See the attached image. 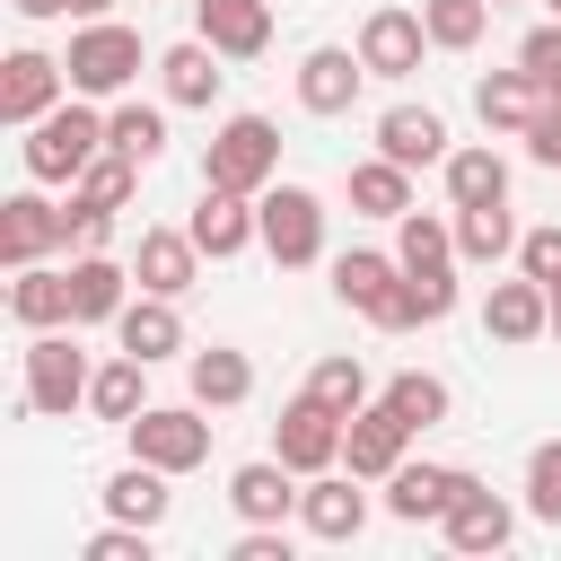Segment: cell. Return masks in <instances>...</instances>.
I'll use <instances>...</instances> for the list:
<instances>
[{
	"mask_svg": "<svg viewBox=\"0 0 561 561\" xmlns=\"http://www.w3.org/2000/svg\"><path fill=\"white\" fill-rule=\"evenodd\" d=\"M421 18H430V44L438 53H473L491 35V0H421Z\"/></svg>",
	"mask_w": 561,
	"mask_h": 561,
	"instance_id": "d590c367",
	"label": "cell"
},
{
	"mask_svg": "<svg viewBox=\"0 0 561 561\" xmlns=\"http://www.w3.org/2000/svg\"><path fill=\"white\" fill-rule=\"evenodd\" d=\"M526 517L561 526V438H543V447L526 456Z\"/></svg>",
	"mask_w": 561,
	"mask_h": 561,
	"instance_id": "ab89813d",
	"label": "cell"
},
{
	"mask_svg": "<svg viewBox=\"0 0 561 561\" xmlns=\"http://www.w3.org/2000/svg\"><path fill=\"white\" fill-rule=\"evenodd\" d=\"M149 535H158V526H123V517H114V526L88 535V561H149Z\"/></svg>",
	"mask_w": 561,
	"mask_h": 561,
	"instance_id": "b9f144b4",
	"label": "cell"
},
{
	"mask_svg": "<svg viewBox=\"0 0 561 561\" xmlns=\"http://www.w3.org/2000/svg\"><path fill=\"white\" fill-rule=\"evenodd\" d=\"M465 482H473L465 465H412V456H403V465L386 473V517H403V526H430V517H447V500H456Z\"/></svg>",
	"mask_w": 561,
	"mask_h": 561,
	"instance_id": "9a60e30c",
	"label": "cell"
},
{
	"mask_svg": "<svg viewBox=\"0 0 561 561\" xmlns=\"http://www.w3.org/2000/svg\"><path fill=\"white\" fill-rule=\"evenodd\" d=\"M394 263L412 272V289H421V316L438 324V316L456 307V219L403 210V219H394Z\"/></svg>",
	"mask_w": 561,
	"mask_h": 561,
	"instance_id": "7a4b0ae2",
	"label": "cell"
},
{
	"mask_svg": "<svg viewBox=\"0 0 561 561\" xmlns=\"http://www.w3.org/2000/svg\"><path fill=\"white\" fill-rule=\"evenodd\" d=\"M123 430H131V456H140V465H167V473L210 465V421H202V403H140Z\"/></svg>",
	"mask_w": 561,
	"mask_h": 561,
	"instance_id": "52a82bcc",
	"label": "cell"
},
{
	"mask_svg": "<svg viewBox=\"0 0 561 561\" xmlns=\"http://www.w3.org/2000/svg\"><path fill=\"white\" fill-rule=\"evenodd\" d=\"M517 272H535L543 289L561 280V219H543V228H526V237H517Z\"/></svg>",
	"mask_w": 561,
	"mask_h": 561,
	"instance_id": "60d3db41",
	"label": "cell"
},
{
	"mask_svg": "<svg viewBox=\"0 0 561 561\" xmlns=\"http://www.w3.org/2000/svg\"><path fill=\"white\" fill-rule=\"evenodd\" d=\"M105 149V114L88 105V96H61L44 123H26V140H18V158H26V175L35 184H79V167Z\"/></svg>",
	"mask_w": 561,
	"mask_h": 561,
	"instance_id": "6da1fadb",
	"label": "cell"
},
{
	"mask_svg": "<svg viewBox=\"0 0 561 561\" xmlns=\"http://www.w3.org/2000/svg\"><path fill=\"white\" fill-rule=\"evenodd\" d=\"M9 316H18L26 333H53V324H70V272H44V263L9 272Z\"/></svg>",
	"mask_w": 561,
	"mask_h": 561,
	"instance_id": "f546056e",
	"label": "cell"
},
{
	"mask_svg": "<svg viewBox=\"0 0 561 561\" xmlns=\"http://www.w3.org/2000/svg\"><path fill=\"white\" fill-rule=\"evenodd\" d=\"M131 280H140V289H158V298H184V289L202 280V245H193V228H140Z\"/></svg>",
	"mask_w": 561,
	"mask_h": 561,
	"instance_id": "ac0fdd59",
	"label": "cell"
},
{
	"mask_svg": "<svg viewBox=\"0 0 561 561\" xmlns=\"http://www.w3.org/2000/svg\"><path fill=\"white\" fill-rule=\"evenodd\" d=\"M438 526H447V543H456V552H500V543L517 535V508H508L500 491L465 482V491L447 500V517H438Z\"/></svg>",
	"mask_w": 561,
	"mask_h": 561,
	"instance_id": "ffe728a7",
	"label": "cell"
},
{
	"mask_svg": "<svg viewBox=\"0 0 561 561\" xmlns=\"http://www.w3.org/2000/svg\"><path fill=\"white\" fill-rule=\"evenodd\" d=\"M552 18H561V0H552Z\"/></svg>",
	"mask_w": 561,
	"mask_h": 561,
	"instance_id": "f907efd6",
	"label": "cell"
},
{
	"mask_svg": "<svg viewBox=\"0 0 561 561\" xmlns=\"http://www.w3.org/2000/svg\"><path fill=\"white\" fill-rule=\"evenodd\" d=\"M298 526L316 535V543H351L359 526H368V491H359V473L342 482V473H307V491H298Z\"/></svg>",
	"mask_w": 561,
	"mask_h": 561,
	"instance_id": "2e32d148",
	"label": "cell"
},
{
	"mask_svg": "<svg viewBox=\"0 0 561 561\" xmlns=\"http://www.w3.org/2000/svg\"><path fill=\"white\" fill-rule=\"evenodd\" d=\"M482 333L491 342H543L552 333V289L535 280V272H517V280H491V298H482Z\"/></svg>",
	"mask_w": 561,
	"mask_h": 561,
	"instance_id": "5bb4252c",
	"label": "cell"
},
{
	"mask_svg": "<svg viewBox=\"0 0 561 561\" xmlns=\"http://www.w3.org/2000/svg\"><path fill=\"white\" fill-rule=\"evenodd\" d=\"M70 0H18V18H61Z\"/></svg>",
	"mask_w": 561,
	"mask_h": 561,
	"instance_id": "7dc6e473",
	"label": "cell"
},
{
	"mask_svg": "<svg viewBox=\"0 0 561 561\" xmlns=\"http://www.w3.org/2000/svg\"><path fill=\"white\" fill-rule=\"evenodd\" d=\"M131 307V272L114 254H79L70 263V324H114Z\"/></svg>",
	"mask_w": 561,
	"mask_h": 561,
	"instance_id": "484cf974",
	"label": "cell"
},
{
	"mask_svg": "<svg viewBox=\"0 0 561 561\" xmlns=\"http://www.w3.org/2000/svg\"><path fill=\"white\" fill-rule=\"evenodd\" d=\"M473 114H482V131H517L526 140V123L543 114V79L517 61V70H491L482 88H473Z\"/></svg>",
	"mask_w": 561,
	"mask_h": 561,
	"instance_id": "d4e9b609",
	"label": "cell"
},
{
	"mask_svg": "<svg viewBox=\"0 0 561 561\" xmlns=\"http://www.w3.org/2000/svg\"><path fill=\"white\" fill-rule=\"evenodd\" d=\"M193 26L202 44H219L228 61H254L272 44V0H193Z\"/></svg>",
	"mask_w": 561,
	"mask_h": 561,
	"instance_id": "44dd1931",
	"label": "cell"
},
{
	"mask_svg": "<svg viewBox=\"0 0 561 561\" xmlns=\"http://www.w3.org/2000/svg\"><path fill=\"white\" fill-rule=\"evenodd\" d=\"M359 79H368L359 44H351V53H342V44H316V53L298 61V105H307V114H351V105H359Z\"/></svg>",
	"mask_w": 561,
	"mask_h": 561,
	"instance_id": "e0dca14e",
	"label": "cell"
},
{
	"mask_svg": "<svg viewBox=\"0 0 561 561\" xmlns=\"http://www.w3.org/2000/svg\"><path fill=\"white\" fill-rule=\"evenodd\" d=\"M105 9H114V0H70V18H105Z\"/></svg>",
	"mask_w": 561,
	"mask_h": 561,
	"instance_id": "c3c4849f",
	"label": "cell"
},
{
	"mask_svg": "<svg viewBox=\"0 0 561 561\" xmlns=\"http://www.w3.org/2000/svg\"><path fill=\"white\" fill-rule=\"evenodd\" d=\"M53 245H70V210H53L44 193H9V202H0V263L26 272V263H44Z\"/></svg>",
	"mask_w": 561,
	"mask_h": 561,
	"instance_id": "8fae6325",
	"label": "cell"
},
{
	"mask_svg": "<svg viewBox=\"0 0 561 561\" xmlns=\"http://www.w3.org/2000/svg\"><path fill=\"white\" fill-rule=\"evenodd\" d=\"M175 473L167 465H123L114 482H105V517H123V526H167V508H175V491H167Z\"/></svg>",
	"mask_w": 561,
	"mask_h": 561,
	"instance_id": "4316f807",
	"label": "cell"
},
{
	"mask_svg": "<svg viewBox=\"0 0 561 561\" xmlns=\"http://www.w3.org/2000/svg\"><path fill=\"white\" fill-rule=\"evenodd\" d=\"M342 412L324 403V394H289L280 403V421H272V456L289 465V473H333L342 465Z\"/></svg>",
	"mask_w": 561,
	"mask_h": 561,
	"instance_id": "ba28073f",
	"label": "cell"
},
{
	"mask_svg": "<svg viewBox=\"0 0 561 561\" xmlns=\"http://www.w3.org/2000/svg\"><path fill=\"white\" fill-rule=\"evenodd\" d=\"M280 175V131L272 114H228L210 131V158H202V184H228V193H263Z\"/></svg>",
	"mask_w": 561,
	"mask_h": 561,
	"instance_id": "3957f363",
	"label": "cell"
},
{
	"mask_svg": "<svg viewBox=\"0 0 561 561\" xmlns=\"http://www.w3.org/2000/svg\"><path fill=\"white\" fill-rule=\"evenodd\" d=\"M421 53H430V18H421V9H368V18H359V61H368V79H412Z\"/></svg>",
	"mask_w": 561,
	"mask_h": 561,
	"instance_id": "9c48e42d",
	"label": "cell"
},
{
	"mask_svg": "<svg viewBox=\"0 0 561 561\" xmlns=\"http://www.w3.org/2000/svg\"><path fill=\"white\" fill-rule=\"evenodd\" d=\"M517 61H526V70L543 79V96H552V88H561V18H552V26H535V35L517 44Z\"/></svg>",
	"mask_w": 561,
	"mask_h": 561,
	"instance_id": "7bdbcfd3",
	"label": "cell"
},
{
	"mask_svg": "<svg viewBox=\"0 0 561 561\" xmlns=\"http://www.w3.org/2000/svg\"><path fill=\"white\" fill-rule=\"evenodd\" d=\"M491 9H500V0H491Z\"/></svg>",
	"mask_w": 561,
	"mask_h": 561,
	"instance_id": "816d5d0a",
	"label": "cell"
},
{
	"mask_svg": "<svg viewBox=\"0 0 561 561\" xmlns=\"http://www.w3.org/2000/svg\"><path fill=\"white\" fill-rule=\"evenodd\" d=\"M61 70H70V96H123V88L140 79V35L114 26V18H88V26L70 35Z\"/></svg>",
	"mask_w": 561,
	"mask_h": 561,
	"instance_id": "277c9868",
	"label": "cell"
},
{
	"mask_svg": "<svg viewBox=\"0 0 561 561\" xmlns=\"http://www.w3.org/2000/svg\"><path fill=\"white\" fill-rule=\"evenodd\" d=\"M254 219H263V254H272L280 272H298V263L324 254V202H316L307 184H263V193H254Z\"/></svg>",
	"mask_w": 561,
	"mask_h": 561,
	"instance_id": "5b68a950",
	"label": "cell"
},
{
	"mask_svg": "<svg viewBox=\"0 0 561 561\" xmlns=\"http://www.w3.org/2000/svg\"><path fill=\"white\" fill-rule=\"evenodd\" d=\"M140 368H149V359H131V351L105 359L96 386H88V412H96V421H131V412H140Z\"/></svg>",
	"mask_w": 561,
	"mask_h": 561,
	"instance_id": "74e56055",
	"label": "cell"
},
{
	"mask_svg": "<svg viewBox=\"0 0 561 561\" xmlns=\"http://www.w3.org/2000/svg\"><path fill=\"white\" fill-rule=\"evenodd\" d=\"M377 158H394V167H447V123L430 105H386L377 114Z\"/></svg>",
	"mask_w": 561,
	"mask_h": 561,
	"instance_id": "7402d4cb",
	"label": "cell"
},
{
	"mask_svg": "<svg viewBox=\"0 0 561 561\" xmlns=\"http://www.w3.org/2000/svg\"><path fill=\"white\" fill-rule=\"evenodd\" d=\"M184 377H193V403H202V412H237V403L254 394V359H245V351H228V342L193 351V368H184Z\"/></svg>",
	"mask_w": 561,
	"mask_h": 561,
	"instance_id": "83f0119b",
	"label": "cell"
},
{
	"mask_svg": "<svg viewBox=\"0 0 561 561\" xmlns=\"http://www.w3.org/2000/svg\"><path fill=\"white\" fill-rule=\"evenodd\" d=\"M307 394H324V403L351 421V412L368 403V368H359V351H333V359H316V368H307Z\"/></svg>",
	"mask_w": 561,
	"mask_h": 561,
	"instance_id": "8d00e7d4",
	"label": "cell"
},
{
	"mask_svg": "<svg viewBox=\"0 0 561 561\" xmlns=\"http://www.w3.org/2000/svg\"><path fill=\"white\" fill-rule=\"evenodd\" d=\"M403 447H412V421L377 394V403H359L351 412V430H342V465L359 473V482H386L394 465H403Z\"/></svg>",
	"mask_w": 561,
	"mask_h": 561,
	"instance_id": "30bf717a",
	"label": "cell"
},
{
	"mask_svg": "<svg viewBox=\"0 0 561 561\" xmlns=\"http://www.w3.org/2000/svg\"><path fill=\"white\" fill-rule=\"evenodd\" d=\"M228 508H237L245 526H280V517L298 508V473H289L280 456H263V465H237V473H228Z\"/></svg>",
	"mask_w": 561,
	"mask_h": 561,
	"instance_id": "cb8c5ba5",
	"label": "cell"
},
{
	"mask_svg": "<svg viewBox=\"0 0 561 561\" xmlns=\"http://www.w3.org/2000/svg\"><path fill=\"white\" fill-rule=\"evenodd\" d=\"M105 149H123V158L158 167V158H167V114H158V105H131V96H123V105L105 114Z\"/></svg>",
	"mask_w": 561,
	"mask_h": 561,
	"instance_id": "836d02e7",
	"label": "cell"
},
{
	"mask_svg": "<svg viewBox=\"0 0 561 561\" xmlns=\"http://www.w3.org/2000/svg\"><path fill=\"white\" fill-rule=\"evenodd\" d=\"M351 210H368V219H403V210H412V167H394V158H359V167H351Z\"/></svg>",
	"mask_w": 561,
	"mask_h": 561,
	"instance_id": "1f68e13d",
	"label": "cell"
},
{
	"mask_svg": "<svg viewBox=\"0 0 561 561\" xmlns=\"http://www.w3.org/2000/svg\"><path fill=\"white\" fill-rule=\"evenodd\" d=\"M88 386H96V368H88V351H79L61 324L26 342V412H53V421H70V412L88 403Z\"/></svg>",
	"mask_w": 561,
	"mask_h": 561,
	"instance_id": "8992f818",
	"label": "cell"
},
{
	"mask_svg": "<svg viewBox=\"0 0 561 561\" xmlns=\"http://www.w3.org/2000/svg\"><path fill=\"white\" fill-rule=\"evenodd\" d=\"M228 561H289V535H280V526H245Z\"/></svg>",
	"mask_w": 561,
	"mask_h": 561,
	"instance_id": "bcb514c9",
	"label": "cell"
},
{
	"mask_svg": "<svg viewBox=\"0 0 561 561\" xmlns=\"http://www.w3.org/2000/svg\"><path fill=\"white\" fill-rule=\"evenodd\" d=\"M219 61H228V53H219V44H202V35H193V44H175V53H158L167 105H210V96H219V79H228Z\"/></svg>",
	"mask_w": 561,
	"mask_h": 561,
	"instance_id": "f1b7e54d",
	"label": "cell"
},
{
	"mask_svg": "<svg viewBox=\"0 0 561 561\" xmlns=\"http://www.w3.org/2000/svg\"><path fill=\"white\" fill-rule=\"evenodd\" d=\"M447 202L456 210H482V202H508V158L482 140V149H447Z\"/></svg>",
	"mask_w": 561,
	"mask_h": 561,
	"instance_id": "4dcf8cb0",
	"label": "cell"
},
{
	"mask_svg": "<svg viewBox=\"0 0 561 561\" xmlns=\"http://www.w3.org/2000/svg\"><path fill=\"white\" fill-rule=\"evenodd\" d=\"M552 342H561V280H552Z\"/></svg>",
	"mask_w": 561,
	"mask_h": 561,
	"instance_id": "681fc988",
	"label": "cell"
},
{
	"mask_svg": "<svg viewBox=\"0 0 561 561\" xmlns=\"http://www.w3.org/2000/svg\"><path fill=\"white\" fill-rule=\"evenodd\" d=\"M105 237H114V210H88V202H70V245H79V254H105Z\"/></svg>",
	"mask_w": 561,
	"mask_h": 561,
	"instance_id": "f6af8a7d",
	"label": "cell"
},
{
	"mask_svg": "<svg viewBox=\"0 0 561 561\" xmlns=\"http://www.w3.org/2000/svg\"><path fill=\"white\" fill-rule=\"evenodd\" d=\"M386 403H394L412 430H430V421H447V377H430V368H403V377H386Z\"/></svg>",
	"mask_w": 561,
	"mask_h": 561,
	"instance_id": "f35d334b",
	"label": "cell"
},
{
	"mask_svg": "<svg viewBox=\"0 0 561 561\" xmlns=\"http://www.w3.org/2000/svg\"><path fill=\"white\" fill-rule=\"evenodd\" d=\"M131 184H140V158H123V149H96V158L79 167L70 202H88V210H123V202H131Z\"/></svg>",
	"mask_w": 561,
	"mask_h": 561,
	"instance_id": "e575fe53",
	"label": "cell"
},
{
	"mask_svg": "<svg viewBox=\"0 0 561 561\" xmlns=\"http://www.w3.org/2000/svg\"><path fill=\"white\" fill-rule=\"evenodd\" d=\"M114 342H123L131 359H149V368H158V359H175V351H184V316H175V298L140 289V298L114 316Z\"/></svg>",
	"mask_w": 561,
	"mask_h": 561,
	"instance_id": "603a6c76",
	"label": "cell"
},
{
	"mask_svg": "<svg viewBox=\"0 0 561 561\" xmlns=\"http://www.w3.org/2000/svg\"><path fill=\"white\" fill-rule=\"evenodd\" d=\"M61 88H70V70L53 61V53H9L0 61V123H44L53 105H61Z\"/></svg>",
	"mask_w": 561,
	"mask_h": 561,
	"instance_id": "7c38bea8",
	"label": "cell"
},
{
	"mask_svg": "<svg viewBox=\"0 0 561 561\" xmlns=\"http://www.w3.org/2000/svg\"><path fill=\"white\" fill-rule=\"evenodd\" d=\"M517 219H508V202H482V210H456V254L465 263H500V254H517Z\"/></svg>",
	"mask_w": 561,
	"mask_h": 561,
	"instance_id": "d6a6232c",
	"label": "cell"
},
{
	"mask_svg": "<svg viewBox=\"0 0 561 561\" xmlns=\"http://www.w3.org/2000/svg\"><path fill=\"white\" fill-rule=\"evenodd\" d=\"M333 298H342L351 316L386 324V316H394V298H403V263H394V254H368V245H359V254H342V263H333Z\"/></svg>",
	"mask_w": 561,
	"mask_h": 561,
	"instance_id": "d6986e66",
	"label": "cell"
},
{
	"mask_svg": "<svg viewBox=\"0 0 561 561\" xmlns=\"http://www.w3.org/2000/svg\"><path fill=\"white\" fill-rule=\"evenodd\" d=\"M184 228H193V245H202L210 263H228V254H245V245H263V219H254V193H228V184H202V210H193Z\"/></svg>",
	"mask_w": 561,
	"mask_h": 561,
	"instance_id": "4fadbf2b",
	"label": "cell"
},
{
	"mask_svg": "<svg viewBox=\"0 0 561 561\" xmlns=\"http://www.w3.org/2000/svg\"><path fill=\"white\" fill-rule=\"evenodd\" d=\"M526 158H535V167H561V88H552L543 114L526 123Z\"/></svg>",
	"mask_w": 561,
	"mask_h": 561,
	"instance_id": "ee69618b",
	"label": "cell"
}]
</instances>
